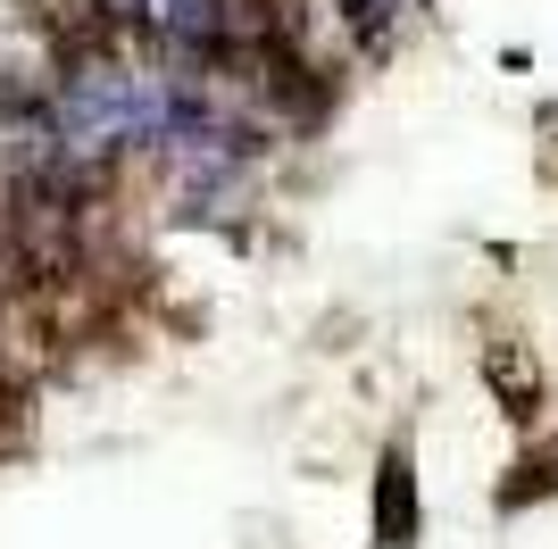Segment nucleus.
Here are the masks:
<instances>
[{"label": "nucleus", "mask_w": 558, "mask_h": 549, "mask_svg": "<svg viewBox=\"0 0 558 549\" xmlns=\"http://www.w3.org/2000/svg\"><path fill=\"white\" fill-rule=\"evenodd\" d=\"M375 549H417V457H409V441H392L375 466Z\"/></svg>", "instance_id": "1"}, {"label": "nucleus", "mask_w": 558, "mask_h": 549, "mask_svg": "<svg viewBox=\"0 0 558 549\" xmlns=\"http://www.w3.org/2000/svg\"><path fill=\"white\" fill-rule=\"evenodd\" d=\"M484 383H492V400H500V416L534 425V408H542V375H534V358H525L517 342H492V350H484Z\"/></svg>", "instance_id": "2"}, {"label": "nucleus", "mask_w": 558, "mask_h": 549, "mask_svg": "<svg viewBox=\"0 0 558 549\" xmlns=\"http://www.w3.org/2000/svg\"><path fill=\"white\" fill-rule=\"evenodd\" d=\"M558 491V441H542L534 457H525V466H517V483L509 491H500V508H525V500H550Z\"/></svg>", "instance_id": "3"}]
</instances>
